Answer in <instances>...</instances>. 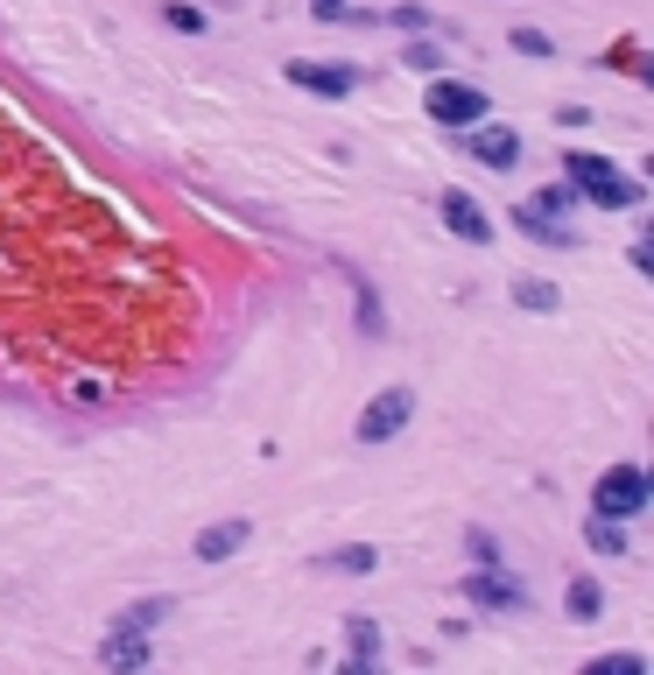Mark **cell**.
I'll use <instances>...</instances> for the list:
<instances>
[{"label":"cell","mask_w":654,"mask_h":675,"mask_svg":"<svg viewBox=\"0 0 654 675\" xmlns=\"http://www.w3.org/2000/svg\"><path fill=\"white\" fill-rule=\"evenodd\" d=\"M563 183L577 190V198H591L599 211H633V204L647 198L641 177H620V162L591 156V148H570V156H563Z\"/></svg>","instance_id":"cell-1"},{"label":"cell","mask_w":654,"mask_h":675,"mask_svg":"<svg viewBox=\"0 0 654 675\" xmlns=\"http://www.w3.org/2000/svg\"><path fill=\"white\" fill-rule=\"evenodd\" d=\"M422 113H430L436 127H457V134H465V127H478V120H486L493 106H486V92H478V85H465V78H436V71H430Z\"/></svg>","instance_id":"cell-2"},{"label":"cell","mask_w":654,"mask_h":675,"mask_svg":"<svg viewBox=\"0 0 654 675\" xmlns=\"http://www.w3.org/2000/svg\"><path fill=\"white\" fill-rule=\"evenodd\" d=\"M647 499H654V486H647L641 465H612V472H599V486H591V514L633 520V514H647Z\"/></svg>","instance_id":"cell-3"},{"label":"cell","mask_w":654,"mask_h":675,"mask_svg":"<svg viewBox=\"0 0 654 675\" xmlns=\"http://www.w3.org/2000/svg\"><path fill=\"white\" fill-rule=\"evenodd\" d=\"M409 415H415V388H380L367 409H359L352 436H359V443H388V436L409 430Z\"/></svg>","instance_id":"cell-4"},{"label":"cell","mask_w":654,"mask_h":675,"mask_svg":"<svg viewBox=\"0 0 654 675\" xmlns=\"http://www.w3.org/2000/svg\"><path fill=\"white\" fill-rule=\"evenodd\" d=\"M465 598H472L478 612H528V591L514 584V577L499 570V563H486V570H472V577H465Z\"/></svg>","instance_id":"cell-5"},{"label":"cell","mask_w":654,"mask_h":675,"mask_svg":"<svg viewBox=\"0 0 654 675\" xmlns=\"http://www.w3.org/2000/svg\"><path fill=\"white\" fill-rule=\"evenodd\" d=\"M288 85L317 92V99H352V92H359V71H345V64H310V56H288Z\"/></svg>","instance_id":"cell-6"},{"label":"cell","mask_w":654,"mask_h":675,"mask_svg":"<svg viewBox=\"0 0 654 675\" xmlns=\"http://www.w3.org/2000/svg\"><path fill=\"white\" fill-rule=\"evenodd\" d=\"M436 211H444V225H451L465 246H486V240H493V219H486V204H478L472 190H444V198H436Z\"/></svg>","instance_id":"cell-7"},{"label":"cell","mask_w":654,"mask_h":675,"mask_svg":"<svg viewBox=\"0 0 654 675\" xmlns=\"http://www.w3.org/2000/svg\"><path fill=\"white\" fill-rule=\"evenodd\" d=\"M465 134H472V156L486 169H514V162H521V134H514V127H486V120H478Z\"/></svg>","instance_id":"cell-8"},{"label":"cell","mask_w":654,"mask_h":675,"mask_svg":"<svg viewBox=\"0 0 654 675\" xmlns=\"http://www.w3.org/2000/svg\"><path fill=\"white\" fill-rule=\"evenodd\" d=\"M246 535H254V520H219V528H204L198 535V563H225V556H240Z\"/></svg>","instance_id":"cell-9"},{"label":"cell","mask_w":654,"mask_h":675,"mask_svg":"<svg viewBox=\"0 0 654 675\" xmlns=\"http://www.w3.org/2000/svg\"><path fill=\"white\" fill-rule=\"evenodd\" d=\"M345 641H352V654H345V675H367L380 662V626L367 620V612H352L345 620Z\"/></svg>","instance_id":"cell-10"},{"label":"cell","mask_w":654,"mask_h":675,"mask_svg":"<svg viewBox=\"0 0 654 675\" xmlns=\"http://www.w3.org/2000/svg\"><path fill=\"white\" fill-rule=\"evenodd\" d=\"M563 612H570L577 626L605 620V584H599V577H570V591H563Z\"/></svg>","instance_id":"cell-11"},{"label":"cell","mask_w":654,"mask_h":675,"mask_svg":"<svg viewBox=\"0 0 654 675\" xmlns=\"http://www.w3.org/2000/svg\"><path fill=\"white\" fill-rule=\"evenodd\" d=\"M99 662L106 668H141L148 662V633H113V641L99 647Z\"/></svg>","instance_id":"cell-12"},{"label":"cell","mask_w":654,"mask_h":675,"mask_svg":"<svg viewBox=\"0 0 654 675\" xmlns=\"http://www.w3.org/2000/svg\"><path fill=\"white\" fill-rule=\"evenodd\" d=\"M584 542L599 549V556H626V520H605V514H591V520H584Z\"/></svg>","instance_id":"cell-13"},{"label":"cell","mask_w":654,"mask_h":675,"mask_svg":"<svg viewBox=\"0 0 654 675\" xmlns=\"http://www.w3.org/2000/svg\"><path fill=\"white\" fill-rule=\"evenodd\" d=\"M373 563H380V549H367V542H352V549H331V556H324V570H338V577H373Z\"/></svg>","instance_id":"cell-14"},{"label":"cell","mask_w":654,"mask_h":675,"mask_svg":"<svg viewBox=\"0 0 654 675\" xmlns=\"http://www.w3.org/2000/svg\"><path fill=\"white\" fill-rule=\"evenodd\" d=\"M162 612H169V598H141V605H127L120 620H113V633H156Z\"/></svg>","instance_id":"cell-15"},{"label":"cell","mask_w":654,"mask_h":675,"mask_svg":"<svg viewBox=\"0 0 654 675\" xmlns=\"http://www.w3.org/2000/svg\"><path fill=\"white\" fill-rule=\"evenodd\" d=\"M514 303H521V310H556V288L535 282V275H521V282H514Z\"/></svg>","instance_id":"cell-16"},{"label":"cell","mask_w":654,"mask_h":675,"mask_svg":"<svg viewBox=\"0 0 654 675\" xmlns=\"http://www.w3.org/2000/svg\"><path fill=\"white\" fill-rule=\"evenodd\" d=\"M162 22L177 29V35H204V8H190V0H169V8H162Z\"/></svg>","instance_id":"cell-17"},{"label":"cell","mask_w":654,"mask_h":675,"mask_svg":"<svg viewBox=\"0 0 654 675\" xmlns=\"http://www.w3.org/2000/svg\"><path fill=\"white\" fill-rule=\"evenodd\" d=\"M401 64H409V71H422V78H430V71L444 64V50H436V43H409V50H401Z\"/></svg>","instance_id":"cell-18"},{"label":"cell","mask_w":654,"mask_h":675,"mask_svg":"<svg viewBox=\"0 0 654 675\" xmlns=\"http://www.w3.org/2000/svg\"><path fill=\"white\" fill-rule=\"evenodd\" d=\"M647 662H641V654H605V662H591L584 675H641Z\"/></svg>","instance_id":"cell-19"},{"label":"cell","mask_w":654,"mask_h":675,"mask_svg":"<svg viewBox=\"0 0 654 675\" xmlns=\"http://www.w3.org/2000/svg\"><path fill=\"white\" fill-rule=\"evenodd\" d=\"M514 50H521V56H556V43L542 29H514Z\"/></svg>","instance_id":"cell-20"},{"label":"cell","mask_w":654,"mask_h":675,"mask_svg":"<svg viewBox=\"0 0 654 675\" xmlns=\"http://www.w3.org/2000/svg\"><path fill=\"white\" fill-rule=\"evenodd\" d=\"M472 556H478V563H499V542H493L486 528H472Z\"/></svg>","instance_id":"cell-21"},{"label":"cell","mask_w":654,"mask_h":675,"mask_svg":"<svg viewBox=\"0 0 654 675\" xmlns=\"http://www.w3.org/2000/svg\"><path fill=\"white\" fill-rule=\"evenodd\" d=\"M310 8L324 14V22H345V14H352V8H345V0H310Z\"/></svg>","instance_id":"cell-22"}]
</instances>
